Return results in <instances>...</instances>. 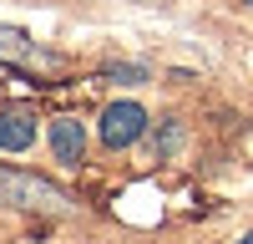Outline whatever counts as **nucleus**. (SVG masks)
Here are the masks:
<instances>
[{"label": "nucleus", "instance_id": "f03ea898", "mask_svg": "<svg viewBox=\"0 0 253 244\" xmlns=\"http://www.w3.org/2000/svg\"><path fill=\"white\" fill-rule=\"evenodd\" d=\"M147 132V112L137 102H112L107 112H101V142L107 148H126V142H137Z\"/></svg>", "mask_w": 253, "mask_h": 244}, {"label": "nucleus", "instance_id": "f257e3e1", "mask_svg": "<svg viewBox=\"0 0 253 244\" xmlns=\"http://www.w3.org/2000/svg\"><path fill=\"white\" fill-rule=\"evenodd\" d=\"M0 203H10V209H31V214H56V219L76 209L66 188H56L51 178L20 173V168H0Z\"/></svg>", "mask_w": 253, "mask_h": 244}, {"label": "nucleus", "instance_id": "7ed1b4c3", "mask_svg": "<svg viewBox=\"0 0 253 244\" xmlns=\"http://www.w3.org/2000/svg\"><path fill=\"white\" fill-rule=\"evenodd\" d=\"M0 66H20V71H36V66H61L56 56H46L36 46V41L26 31L15 26H0Z\"/></svg>", "mask_w": 253, "mask_h": 244}, {"label": "nucleus", "instance_id": "20e7f679", "mask_svg": "<svg viewBox=\"0 0 253 244\" xmlns=\"http://www.w3.org/2000/svg\"><path fill=\"white\" fill-rule=\"evenodd\" d=\"M31 142H36V107L31 102H5V107H0V148L26 153Z\"/></svg>", "mask_w": 253, "mask_h": 244}, {"label": "nucleus", "instance_id": "39448f33", "mask_svg": "<svg viewBox=\"0 0 253 244\" xmlns=\"http://www.w3.org/2000/svg\"><path fill=\"white\" fill-rule=\"evenodd\" d=\"M51 148H56L61 163H76V158H81V148H86V132H81L76 117H56V122H51Z\"/></svg>", "mask_w": 253, "mask_h": 244}, {"label": "nucleus", "instance_id": "423d86ee", "mask_svg": "<svg viewBox=\"0 0 253 244\" xmlns=\"http://www.w3.org/2000/svg\"><path fill=\"white\" fill-rule=\"evenodd\" d=\"M238 244H253V234H248V239H238Z\"/></svg>", "mask_w": 253, "mask_h": 244}]
</instances>
